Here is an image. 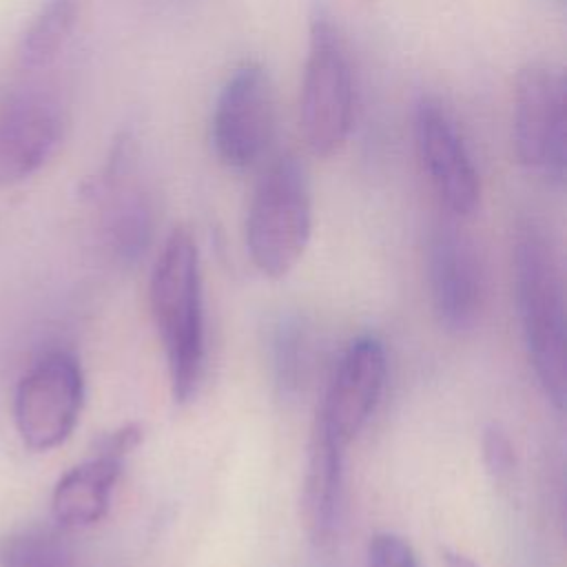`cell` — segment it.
Listing matches in <instances>:
<instances>
[{
	"label": "cell",
	"mask_w": 567,
	"mask_h": 567,
	"mask_svg": "<svg viewBox=\"0 0 567 567\" xmlns=\"http://www.w3.org/2000/svg\"><path fill=\"white\" fill-rule=\"evenodd\" d=\"M512 270L529 365L547 401L563 410L567 403L565 284L554 244L532 221L516 233Z\"/></svg>",
	"instance_id": "1"
},
{
	"label": "cell",
	"mask_w": 567,
	"mask_h": 567,
	"mask_svg": "<svg viewBox=\"0 0 567 567\" xmlns=\"http://www.w3.org/2000/svg\"><path fill=\"white\" fill-rule=\"evenodd\" d=\"M153 323L166 354L175 403H188L204 370V297L195 237L177 226L164 239L148 286Z\"/></svg>",
	"instance_id": "2"
},
{
	"label": "cell",
	"mask_w": 567,
	"mask_h": 567,
	"mask_svg": "<svg viewBox=\"0 0 567 567\" xmlns=\"http://www.w3.org/2000/svg\"><path fill=\"white\" fill-rule=\"evenodd\" d=\"M312 188L295 153L277 155L261 173L246 213V250L268 279L286 277L312 237Z\"/></svg>",
	"instance_id": "3"
},
{
	"label": "cell",
	"mask_w": 567,
	"mask_h": 567,
	"mask_svg": "<svg viewBox=\"0 0 567 567\" xmlns=\"http://www.w3.org/2000/svg\"><path fill=\"white\" fill-rule=\"evenodd\" d=\"M354 122V71L334 13L315 4L308 16V53L299 91V128L315 157L343 148Z\"/></svg>",
	"instance_id": "4"
},
{
	"label": "cell",
	"mask_w": 567,
	"mask_h": 567,
	"mask_svg": "<svg viewBox=\"0 0 567 567\" xmlns=\"http://www.w3.org/2000/svg\"><path fill=\"white\" fill-rule=\"evenodd\" d=\"M512 144L518 164L551 188L567 179V82L560 66L527 62L514 82Z\"/></svg>",
	"instance_id": "5"
},
{
	"label": "cell",
	"mask_w": 567,
	"mask_h": 567,
	"mask_svg": "<svg viewBox=\"0 0 567 567\" xmlns=\"http://www.w3.org/2000/svg\"><path fill=\"white\" fill-rule=\"evenodd\" d=\"M277 131V95L259 60L239 62L217 91L210 113V146L230 171L255 166Z\"/></svg>",
	"instance_id": "6"
},
{
	"label": "cell",
	"mask_w": 567,
	"mask_h": 567,
	"mask_svg": "<svg viewBox=\"0 0 567 567\" xmlns=\"http://www.w3.org/2000/svg\"><path fill=\"white\" fill-rule=\"evenodd\" d=\"M82 408L84 374L80 361L66 350H51L27 370L16 388V430L29 450L49 452L73 434Z\"/></svg>",
	"instance_id": "7"
},
{
	"label": "cell",
	"mask_w": 567,
	"mask_h": 567,
	"mask_svg": "<svg viewBox=\"0 0 567 567\" xmlns=\"http://www.w3.org/2000/svg\"><path fill=\"white\" fill-rule=\"evenodd\" d=\"M69 115L58 91L24 82L0 109V188L42 171L62 148Z\"/></svg>",
	"instance_id": "8"
},
{
	"label": "cell",
	"mask_w": 567,
	"mask_h": 567,
	"mask_svg": "<svg viewBox=\"0 0 567 567\" xmlns=\"http://www.w3.org/2000/svg\"><path fill=\"white\" fill-rule=\"evenodd\" d=\"M412 131L436 197L450 215L470 217L481 204V175L458 120L441 97L423 93L414 102Z\"/></svg>",
	"instance_id": "9"
},
{
	"label": "cell",
	"mask_w": 567,
	"mask_h": 567,
	"mask_svg": "<svg viewBox=\"0 0 567 567\" xmlns=\"http://www.w3.org/2000/svg\"><path fill=\"white\" fill-rule=\"evenodd\" d=\"M135 159L137 137L126 128L113 140L104 166L86 184V195L100 204L104 241L122 261H135L153 233L151 202L133 177Z\"/></svg>",
	"instance_id": "10"
},
{
	"label": "cell",
	"mask_w": 567,
	"mask_h": 567,
	"mask_svg": "<svg viewBox=\"0 0 567 567\" xmlns=\"http://www.w3.org/2000/svg\"><path fill=\"white\" fill-rule=\"evenodd\" d=\"M388 377L383 343L372 334L352 339L341 352L317 421L323 432L348 447L372 419Z\"/></svg>",
	"instance_id": "11"
},
{
	"label": "cell",
	"mask_w": 567,
	"mask_h": 567,
	"mask_svg": "<svg viewBox=\"0 0 567 567\" xmlns=\"http://www.w3.org/2000/svg\"><path fill=\"white\" fill-rule=\"evenodd\" d=\"M425 277L434 315L443 330H472L483 308V268L472 239L454 224H439L425 248Z\"/></svg>",
	"instance_id": "12"
},
{
	"label": "cell",
	"mask_w": 567,
	"mask_h": 567,
	"mask_svg": "<svg viewBox=\"0 0 567 567\" xmlns=\"http://www.w3.org/2000/svg\"><path fill=\"white\" fill-rule=\"evenodd\" d=\"M343 450L315 423L303 483L301 518L312 543L323 545L334 536L343 496Z\"/></svg>",
	"instance_id": "13"
},
{
	"label": "cell",
	"mask_w": 567,
	"mask_h": 567,
	"mask_svg": "<svg viewBox=\"0 0 567 567\" xmlns=\"http://www.w3.org/2000/svg\"><path fill=\"white\" fill-rule=\"evenodd\" d=\"M124 458L93 452L71 467L53 487L51 514L60 527L84 529L100 523L111 505Z\"/></svg>",
	"instance_id": "14"
},
{
	"label": "cell",
	"mask_w": 567,
	"mask_h": 567,
	"mask_svg": "<svg viewBox=\"0 0 567 567\" xmlns=\"http://www.w3.org/2000/svg\"><path fill=\"white\" fill-rule=\"evenodd\" d=\"M78 18L80 0H44L18 40V71L27 78H33L51 69L73 38Z\"/></svg>",
	"instance_id": "15"
},
{
	"label": "cell",
	"mask_w": 567,
	"mask_h": 567,
	"mask_svg": "<svg viewBox=\"0 0 567 567\" xmlns=\"http://www.w3.org/2000/svg\"><path fill=\"white\" fill-rule=\"evenodd\" d=\"M0 567H75L69 547L47 529H20L0 540Z\"/></svg>",
	"instance_id": "16"
},
{
	"label": "cell",
	"mask_w": 567,
	"mask_h": 567,
	"mask_svg": "<svg viewBox=\"0 0 567 567\" xmlns=\"http://www.w3.org/2000/svg\"><path fill=\"white\" fill-rule=\"evenodd\" d=\"M308 361V341L299 323L281 321L272 337V368L277 374V383L284 392H290L299 385L306 372Z\"/></svg>",
	"instance_id": "17"
},
{
	"label": "cell",
	"mask_w": 567,
	"mask_h": 567,
	"mask_svg": "<svg viewBox=\"0 0 567 567\" xmlns=\"http://www.w3.org/2000/svg\"><path fill=\"white\" fill-rule=\"evenodd\" d=\"M365 567H419V560L403 536L394 532H379L368 543Z\"/></svg>",
	"instance_id": "18"
},
{
	"label": "cell",
	"mask_w": 567,
	"mask_h": 567,
	"mask_svg": "<svg viewBox=\"0 0 567 567\" xmlns=\"http://www.w3.org/2000/svg\"><path fill=\"white\" fill-rule=\"evenodd\" d=\"M481 456L494 481H507L516 467V454L509 436L498 425H487L481 439Z\"/></svg>",
	"instance_id": "19"
},
{
	"label": "cell",
	"mask_w": 567,
	"mask_h": 567,
	"mask_svg": "<svg viewBox=\"0 0 567 567\" xmlns=\"http://www.w3.org/2000/svg\"><path fill=\"white\" fill-rule=\"evenodd\" d=\"M140 441H142V427L135 423H128V425H122V427L100 436L93 452L126 458L140 445Z\"/></svg>",
	"instance_id": "20"
},
{
	"label": "cell",
	"mask_w": 567,
	"mask_h": 567,
	"mask_svg": "<svg viewBox=\"0 0 567 567\" xmlns=\"http://www.w3.org/2000/svg\"><path fill=\"white\" fill-rule=\"evenodd\" d=\"M443 565L445 567H478L470 556L454 551V549H445L443 551Z\"/></svg>",
	"instance_id": "21"
}]
</instances>
